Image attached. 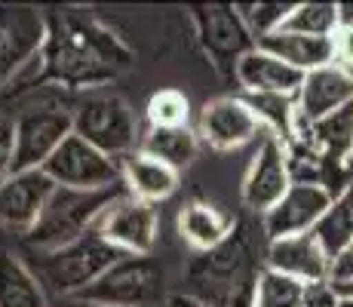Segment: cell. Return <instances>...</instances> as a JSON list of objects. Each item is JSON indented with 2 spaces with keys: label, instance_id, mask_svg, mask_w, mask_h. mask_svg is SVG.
<instances>
[{
  "label": "cell",
  "instance_id": "cell-1",
  "mask_svg": "<svg viewBox=\"0 0 353 307\" xmlns=\"http://www.w3.org/2000/svg\"><path fill=\"white\" fill-rule=\"evenodd\" d=\"M132 50L83 10L46 12V43L28 86L96 90L132 68Z\"/></svg>",
  "mask_w": 353,
  "mask_h": 307
},
{
  "label": "cell",
  "instance_id": "cell-2",
  "mask_svg": "<svg viewBox=\"0 0 353 307\" xmlns=\"http://www.w3.org/2000/svg\"><path fill=\"white\" fill-rule=\"evenodd\" d=\"M264 268L268 261L258 255L255 228L249 221H236L225 243L196 252L188 261L181 295L209 307H252Z\"/></svg>",
  "mask_w": 353,
  "mask_h": 307
},
{
  "label": "cell",
  "instance_id": "cell-3",
  "mask_svg": "<svg viewBox=\"0 0 353 307\" xmlns=\"http://www.w3.org/2000/svg\"><path fill=\"white\" fill-rule=\"evenodd\" d=\"M126 197L123 184H114L105 190H71L56 188L46 203L40 221L31 228L28 237H22L31 252H52L62 246L80 240L83 234L99 228L101 215L114 206V203Z\"/></svg>",
  "mask_w": 353,
  "mask_h": 307
},
{
  "label": "cell",
  "instance_id": "cell-4",
  "mask_svg": "<svg viewBox=\"0 0 353 307\" xmlns=\"http://www.w3.org/2000/svg\"><path fill=\"white\" fill-rule=\"evenodd\" d=\"M31 274L37 277L43 292L50 289L59 298H74L86 286L96 283L105 270H111L123 258V252L114 249L96 228L90 234H83L80 240L62 246V249L31 252Z\"/></svg>",
  "mask_w": 353,
  "mask_h": 307
},
{
  "label": "cell",
  "instance_id": "cell-5",
  "mask_svg": "<svg viewBox=\"0 0 353 307\" xmlns=\"http://www.w3.org/2000/svg\"><path fill=\"white\" fill-rule=\"evenodd\" d=\"M46 43V12L25 3H0V95L28 86Z\"/></svg>",
  "mask_w": 353,
  "mask_h": 307
},
{
  "label": "cell",
  "instance_id": "cell-6",
  "mask_svg": "<svg viewBox=\"0 0 353 307\" xmlns=\"http://www.w3.org/2000/svg\"><path fill=\"white\" fill-rule=\"evenodd\" d=\"M74 301L96 307H163V268L151 255H123L96 283L74 295Z\"/></svg>",
  "mask_w": 353,
  "mask_h": 307
},
{
  "label": "cell",
  "instance_id": "cell-7",
  "mask_svg": "<svg viewBox=\"0 0 353 307\" xmlns=\"http://www.w3.org/2000/svg\"><path fill=\"white\" fill-rule=\"evenodd\" d=\"M74 135L90 141L101 154L120 157L139 151V123L132 108L120 95H90V99L74 105Z\"/></svg>",
  "mask_w": 353,
  "mask_h": 307
},
{
  "label": "cell",
  "instance_id": "cell-8",
  "mask_svg": "<svg viewBox=\"0 0 353 307\" xmlns=\"http://www.w3.org/2000/svg\"><path fill=\"white\" fill-rule=\"evenodd\" d=\"M194 28H196V40H200L203 52H206L209 61H212L225 77H234L240 59L258 46L252 31L243 22L240 10L228 6V3L194 6Z\"/></svg>",
  "mask_w": 353,
  "mask_h": 307
},
{
  "label": "cell",
  "instance_id": "cell-9",
  "mask_svg": "<svg viewBox=\"0 0 353 307\" xmlns=\"http://www.w3.org/2000/svg\"><path fill=\"white\" fill-rule=\"evenodd\" d=\"M43 172L56 181V188L71 190H105L114 184H123L120 160L101 154L80 135H68L56 154L43 163Z\"/></svg>",
  "mask_w": 353,
  "mask_h": 307
},
{
  "label": "cell",
  "instance_id": "cell-10",
  "mask_svg": "<svg viewBox=\"0 0 353 307\" xmlns=\"http://www.w3.org/2000/svg\"><path fill=\"white\" fill-rule=\"evenodd\" d=\"M74 132V114L62 105L31 108L16 117V154L12 172L22 169H43V163L62 148V141Z\"/></svg>",
  "mask_w": 353,
  "mask_h": 307
},
{
  "label": "cell",
  "instance_id": "cell-11",
  "mask_svg": "<svg viewBox=\"0 0 353 307\" xmlns=\"http://www.w3.org/2000/svg\"><path fill=\"white\" fill-rule=\"evenodd\" d=\"M292 188L289 154L276 135H261V145L249 163V172L243 179V206L249 212L268 215Z\"/></svg>",
  "mask_w": 353,
  "mask_h": 307
},
{
  "label": "cell",
  "instance_id": "cell-12",
  "mask_svg": "<svg viewBox=\"0 0 353 307\" xmlns=\"http://www.w3.org/2000/svg\"><path fill=\"white\" fill-rule=\"evenodd\" d=\"M52 190H56V181L43 169L10 172L0 181V224L12 234L28 237L31 228L43 215Z\"/></svg>",
  "mask_w": 353,
  "mask_h": 307
},
{
  "label": "cell",
  "instance_id": "cell-13",
  "mask_svg": "<svg viewBox=\"0 0 353 307\" xmlns=\"http://www.w3.org/2000/svg\"><path fill=\"white\" fill-rule=\"evenodd\" d=\"M258 132H261V123L243 95H221V99L206 101L196 123V135L215 151H236L255 141Z\"/></svg>",
  "mask_w": 353,
  "mask_h": 307
},
{
  "label": "cell",
  "instance_id": "cell-14",
  "mask_svg": "<svg viewBox=\"0 0 353 307\" xmlns=\"http://www.w3.org/2000/svg\"><path fill=\"white\" fill-rule=\"evenodd\" d=\"M332 206V194L316 184H292L280 203L270 209L268 215H261V230L264 240H286V237L310 234L316 230L325 209Z\"/></svg>",
  "mask_w": 353,
  "mask_h": 307
},
{
  "label": "cell",
  "instance_id": "cell-15",
  "mask_svg": "<svg viewBox=\"0 0 353 307\" xmlns=\"http://www.w3.org/2000/svg\"><path fill=\"white\" fill-rule=\"evenodd\" d=\"M99 234L123 255H151L157 243V209L126 194L101 215Z\"/></svg>",
  "mask_w": 353,
  "mask_h": 307
},
{
  "label": "cell",
  "instance_id": "cell-16",
  "mask_svg": "<svg viewBox=\"0 0 353 307\" xmlns=\"http://www.w3.org/2000/svg\"><path fill=\"white\" fill-rule=\"evenodd\" d=\"M264 261L270 270L276 274H286L298 283H323L329 279L332 270V258L323 249V243L316 240V234H298L286 237V240H274L264 246Z\"/></svg>",
  "mask_w": 353,
  "mask_h": 307
},
{
  "label": "cell",
  "instance_id": "cell-17",
  "mask_svg": "<svg viewBox=\"0 0 353 307\" xmlns=\"http://www.w3.org/2000/svg\"><path fill=\"white\" fill-rule=\"evenodd\" d=\"M298 117L304 123H316L329 114L353 105V71L341 65H325L304 74V83L295 95Z\"/></svg>",
  "mask_w": 353,
  "mask_h": 307
},
{
  "label": "cell",
  "instance_id": "cell-18",
  "mask_svg": "<svg viewBox=\"0 0 353 307\" xmlns=\"http://www.w3.org/2000/svg\"><path fill=\"white\" fill-rule=\"evenodd\" d=\"M234 80L243 86L246 95H298L304 83V74L276 59L274 52L255 46L252 52L240 59Z\"/></svg>",
  "mask_w": 353,
  "mask_h": 307
},
{
  "label": "cell",
  "instance_id": "cell-19",
  "mask_svg": "<svg viewBox=\"0 0 353 307\" xmlns=\"http://www.w3.org/2000/svg\"><path fill=\"white\" fill-rule=\"evenodd\" d=\"M120 175H123V188L129 197L154 206V203L169 200L175 194L181 172H175L172 166H166L163 160L145 151H132L120 157Z\"/></svg>",
  "mask_w": 353,
  "mask_h": 307
},
{
  "label": "cell",
  "instance_id": "cell-20",
  "mask_svg": "<svg viewBox=\"0 0 353 307\" xmlns=\"http://www.w3.org/2000/svg\"><path fill=\"white\" fill-rule=\"evenodd\" d=\"M292 141L314 148L332 163H353V105L316 123H298V135ZM289 141V145H292Z\"/></svg>",
  "mask_w": 353,
  "mask_h": 307
},
{
  "label": "cell",
  "instance_id": "cell-21",
  "mask_svg": "<svg viewBox=\"0 0 353 307\" xmlns=\"http://www.w3.org/2000/svg\"><path fill=\"white\" fill-rule=\"evenodd\" d=\"M236 218L209 200H191L179 212V234L194 252H209L234 234Z\"/></svg>",
  "mask_w": 353,
  "mask_h": 307
},
{
  "label": "cell",
  "instance_id": "cell-22",
  "mask_svg": "<svg viewBox=\"0 0 353 307\" xmlns=\"http://www.w3.org/2000/svg\"><path fill=\"white\" fill-rule=\"evenodd\" d=\"M258 46L274 52L295 71L310 74L316 68L335 65V52H332V37H310V34H295V31H274L268 37L258 40Z\"/></svg>",
  "mask_w": 353,
  "mask_h": 307
},
{
  "label": "cell",
  "instance_id": "cell-23",
  "mask_svg": "<svg viewBox=\"0 0 353 307\" xmlns=\"http://www.w3.org/2000/svg\"><path fill=\"white\" fill-rule=\"evenodd\" d=\"M0 307H50L46 292L25 261L0 249Z\"/></svg>",
  "mask_w": 353,
  "mask_h": 307
},
{
  "label": "cell",
  "instance_id": "cell-24",
  "mask_svg": "<svg viewBox=\"0 0 353 307\" xmlns=\"http://www.w3.org/2000/svg\"><path fill=\"white\" fill-rule=\"evenodd\" d=\"M139 151L157 157L166 166H172L175 172H181V169H188L196 160V132L191 126H181V129L148 126V132L139 141Z\"/></svg>",
  "mask_w": 353,
  "mask_h": 307
},
{
  "label": "cell",
  "instance_id": "cell-25",
  "mask_svg": "<svg viewBox=\"0 0 353 307\" xmlns=\"http://www.w3.org/2000/svg\"><path fill=\"white\" fill-rule=\"evenodd\" d=\"M314 234L329 252V258L341 255L347 246H353V184L338 197H332V206L325 209Z\"/></svg>",
  "mask_w": 353,
  "mask_h": 307
},
{
  "label": "cell",
  "instance_id": "cell-26",
  "mask_svg": "<svg viewBox=\"0 0 353 307\" xmlns=\"http://www.w3.org/2000/svg\"><path fill=\"white\" fill-rule=\"evenodd\" d=\"M341 25V3H295L283 25V31H295V34H310V37H332Z\"/></svg>",
  "mask_w": 353,
  "mask_h": 307
},
{
  "label": "cell",
  "instance_id": "cell-27",
  "mask_svg": "<svg viewBox=\"0 0 353 307\" xmlns=\"http://www.w3.org/2000/svg\"><path fill=\"white\" fill-rule=\"evenodd\" d=\"M145 117H148V126H154V129L191 126V101L179 90H160L148 99Z\"/></svg>",
  "mask_w": 353,
  "mask_h": 307
},
{
  "label": "cell",
  "instance_id": "cell-28",
  "mask_svg": "<svg viewBox=\"0 0 353 307\" xmlns=\"http://www.w3.org/2000/svg\"><path fill=\"white\" fill-rule=\"evenodd\" d=\"M301 295H304V283L264 268L261 279H258L252 307H298L301 304Z\"/></svg>",
  "mask_w": 353,
  "mask_h": 307
},
{
  "label": "cell",
  "instance_id": "cell-29",
  "mask_svg": "<svg viewBox=\"0 0 353 307\" xmlns=\"http://www.w3.org/2000/svg\"><path fill=\"white\" fill-rule=\"evenodd\" d=\"M292 6L295 3H236V10H240L246 28L252 31V37L261 40V37H268V34L280 31L283 25H286Z\"/></svg>",
  "mask_w": 353,
  "mask_h": 307
},
{
  "label": "cell",
  "instance_id": "cell-30",
  "mask_svg": "<svg viewBox=\"0 0 353 307\" xmlns=\"http://www.w3.org/2000/svg\"><path fill=\"white\" fill-rule=\"evenodd\" d=\"M12 154H16V120L0 111V181L12 172Z\"/></svg>",
  "mask_w": 353,
  "mask_h": 307
},
{
  "label": "cell",
  "instance_id": "cell-31",
  "mask_svg": "<svg viewBox=\"0 0 353 307\" xmlns=\"http://www.w3.org/2000/svg\"><path fill=\"white\" fill-rule=\"evenodd\" d=\"M338 304H341L338 289L329 283V279H323V283L304 286V295H301V304L298 307H338Z\"/></svg>",
  "mask_w": 353,
  "mask_h": 307
},
{
  "label": "cell",
  "instance_id": "cell-32",
  "mask_svg": "<svg viewBox=\"0 0 353 307\" xmlns=\"http://www.w3.org/2000/svg\"><path fill=\"white\" fill-rule=\"evenodd\" d=\"M332 52H335V65L353 71V22L341 19L338 31L332 34Z\"/></svg>",
  "mask_w": 353,
  "mask_h": 307
},
{
  "label": "cell",
  "instance_id": "cell-33",
  "mask_svg": "<svg viewBox=\"0 0 353 307\" xmlns=\"http://www.w3.org/2000/svg\"><path fill=\"white\" fill-rule=\"evenodd\" d=\"M329 283L332 286H350L353 283V246L332 258V270H329Z\"/></svg>",
  "mask_w": 353,
  "mask_h": 307
},
{
  "label": "cell",
  "instance_id": "cell-34",
  "mask_svg": "<svg viewBox=\"0 0 353 307\" xmlns=\"http://www.w3.org/2000/svg\"><path fill=\"white\" fill-rule=\"evenodd\" d=\"M166 307H209V304H200V301H194V298H188V295H169V301Z\"/></svg>",
  "mask_w": 353,
  "mask_h": 307
},
{
  "label": "cell",
  "instance_id": "cell-35",
  "mask_svg": "<svg viewBox=\"0 0 353 307\" xmlns=\"http://www.w3.org/2000/svg\"><path fill=\"white\" fill-rule=\"evenodd\" d=\"M62 307H96V304H83V301H74V298H62Z\"/></svg>",
  "mask_w": 353,
  "mask_h": 307
},
{
  "label": "cell",
  "instance_id": "cell-36",
  "mask_svg": "<svg viewBox=\"0 0 353 307\" xmlns=\"http://www.w3.org/2000/svg\"><path fill=\"white\" fill-rule=\"evenodd\" d=\"M338 289V295H344V298H353V283L350 286H335Z\"/></svg>",
  "mask_w": 353,
  "mask_h": 307
},
{
  "label": "cell",
  "instance_id": "cell-37",
  "mask_svg": "<svg viewBox=\"0 0 353 307\" xmlns=\"http://www.w3.org/2000/svg\"><path fill=\"white\" fill-rule=\"evenodd\" d=\"M338 307H353V298H344L341 295V304H338Z\"/></svg>",
  "mask_w": 353,
  "mask_h": 307
}]
</instances>
